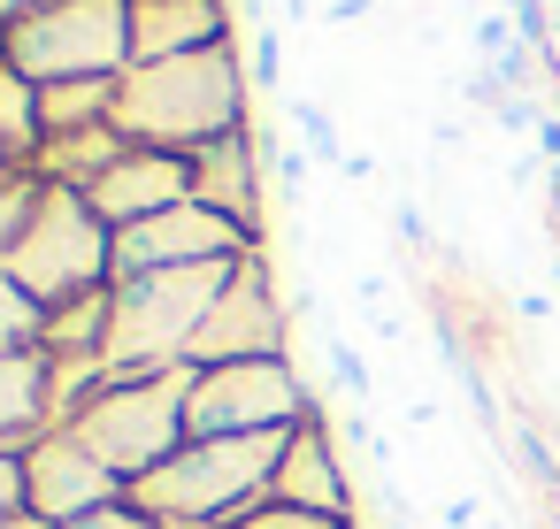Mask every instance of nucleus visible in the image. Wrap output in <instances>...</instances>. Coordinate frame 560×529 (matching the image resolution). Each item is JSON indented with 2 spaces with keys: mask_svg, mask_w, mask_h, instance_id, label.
I'll list each match as a JSON object with an SVG mask.
<instances>
[{
  "mask_svg": "<svg viewBox=\"0 0 560 529\" xmlns=\"http://www.w3.org/2000/svg\"><path fill=\"white\" fill-rule=\"evenodd\" d=\"M116 131L131 146H170V154H200V146L246 131V70H238V47L131 62L124 70V93H116Z\"/></svg>",
  "mask_w": 560,
  "mask_h": 529,
  "instance_id": "nucleus-1",
  "label": "nucleus"
},
{
  "mask_svg": "<svg viewBox=\"0 0 560 529\" xmlns=\"http://www.w3.org/2000/svg\"><path fill=\"white\" fill-rule=\"evenodd\" d=\"M277 452H284V430H269V437H185L154 475L131 483V506L154 529H223L269 498Z\"/></svg>",
  "mask_w": 560,
  "mask_h": 529,
  "instance_id": "nucleus-2",
  "label": "nucleus"
},
{
  "mask_svg": "<svg viewBox=\"0 0 560 529\" xmlns=\"http://www.w3.org/2000/svg\"><path fill=\"white\" fill-rule=\"evenodd\" d=\"M238 261H200V269H147V277H116L108 284V376H147V368H177L215 307V292L231 284Z\"/></svg>",
  "mask_w": 560,
  "mask_h": 529,
  "instance_id": "nucleus-3",
  "label": "nucleus"
},
{
  "mask_svg": "<svg viewBox=\"0 0 560 529\" xmlns=\"http://www.w3.org/2000/svg\"><path fill=\"white\" fill-rule=\"evenodd\" d=\"M192 361H177V368H147V376H108V391H93L62 430H78L124 483H139V475H154L192 430H185V399H192Z\"/></svg>",
  "mask_w": 560,
  "mask_h": 529,
  "instance_id": "nucleus-4",
  "label": "nucleus"
},
{
  "mask_svg": "<svg viewBox=\"0 0 560 529\" xmlns=\"http://www.w3.org/2000/svg\"><path fill=\"white\" fill-rule=\"evenodd\" d=\"M9 277L39 299V307H62V299H85V292H108L116 284V231L93 215L85 192L70 185H47L16 254H9Z\"/></svg>",
  "mask_w": 560,
  "mask_h": 529,
  "instance_id": "nucleus-5",
  "label": "nucleus"
},
{
  "mask_svg": "<svg viewBox=\"0 0 560 529\" xmlns=\"http://www.w3.org/2000/svg\"><path fill=\"white\" fill-rule=\"evenodd\" d=\"M16 78L70 85V78H124L131 70V0H47L0 32Z\"/></svg>",
  "mask_w": 560,
  "mask_h": 529,
  "instance_id": "nucleus-6",
  "label": "nucleus"
},
{
  "mask_svg": "<svg viewBox=\"0 0 560 529\" xmlns=\"http://www.w3.org/2000/svg\"><path fill=\"white\" fill-rule=\"evenodd\" d=\"M315 414V391L300 376V361H223L192 376L185 399V430L192 437H269Z\"/></svg>",
  "mask_w": 560,
  "mask_h": 529,
  "instance_id": "nucleus-7",
  "label": "nucleus"
},
{
  "mask_svg": "<svg viewBox=\"0 0 560 529\" xmlns=\"http://www.w3.org/2000/svg\"><path fill=\"white\" fill-rule=\"evenodd\" d=\"M185 361H192V368H223V361H292V299L277 292L269 246H254V254L231 269V284L215 292V307H208V322H200V338H192Z\"/></svg>",
  "mask_w": 560,
  "mask_h": 529,
  "instance_id": "nucleus-8",
  "label": "nucleus"
},
{
  "mask_svg": "<svg viewBox=\"0 0 560 529\" xmlns=\"http://www.w3.org/2000/svg\"><path fill=\"white\" fill-rule=\"evenodd\" d=\"M261 238L238 231L231 215L185 200L170 215H147L131 231H116V277H147V269H200V261H246Z\"/></svg>",
  "mask_w": 560,
  "mask_h": 529,
  "instance_id": "nucleus-9",
  "label": "nucleus"
},
{
  "mask_svg": "<svg viewBox=\"0 0 560 529\" xmlns=\"http://www.w3.org/2000/svg\"><path fill=\"white\" fill-rule=\"evenodd\" d=\"M24 468H32V514H39V521H78V514H93V506L131 498V483H124L78 430H47V437L24 452Z\"/></svg>",
  "mask_w": 560,
  "mask_h": 529,
  "instance_id": "nucleus-10",
  "label": "nucleus"
},
{
  "mask_svg": "<svg viewBox=\"0 0 560 529\" xmlns=\"http://www.w3.org/2000/svg\"><path fill=\"white\" fill-rule=\"evenodd\" d=\"M269 498L284 506H307L323 521H346L353 529V475L338 460V437H330V414L315 407L307 422L284 430V452H277V475H269Z\"/></svg>",
  "mask_w": 560,
  "mask_h": 529,
  "instance_id": "nucleus-11",
  "label": "nucleus"
},
{
  "mask_svg": "<svg viewBox=\"0 0 560 529\" xmlns=\"http://www.w3.org/2000/svg\"><path fill=\"white\" fill-rule=\"evenodd\" d=\"M93 215L108 223V231H131V223H147V215H170V208H185L192 200V154H170V146H131L93 192Z\"/></svg>",
  "mask_w": 560,
  "mask_h": 529,
  "instance_id": "nucleus-12",
  "label": "nucleus"
},
{
  "mask_svg": "<svg viewBox=\"0 0 560 529\" xmlns=\"http://www.w3.org/2000/svg\"><path fill=\"white\" fill-rule=\"evenodd\" d=\"M261 177H269V162H261V131L254 124L192 154V200L231 215L238 231H254L269 246V192H261Z\"/></svg>",
  "mask_w": 560,
  "mask_h": 529,
  "instance_id": "nucleus-13",
  "label": "nucleus"
},
{
  "mask_svg": "<svg viewBox=\"0 0 560 529\" xmlns=\"http://www.w3.org/2000/svg\"><path fill=\"white\" fill-rule=\"evenodd\" d=\"M231 47V0H131V62Z\"/></svg>",
  "mask_w": 560,
  "mask_h": 529,
  "instance_id": "nucleus-14",
  "label": "nucleus"
},
{
  "mask_svg": "<svg viewBox=\"0 0 560 529\" xmlns=\"http://www.w3.org/2000/svg\"><path fill=\"white\" fill-rule=\"evenodd\" d=\"M55 422V361L47 353H0V452H32Z\"/></svg>",
  "mask_w": 560,
  "mask_h": 529,
  "instance_id": "nucleus-15",
  "label": "nucleus"
},
{
  "mask_svg": "<svg viewBox=\"0 0 560 529\" xmlns=\"http://www.w3.org/2000/svg\"><path fill=\"white\" fill-rule=\"evenodd\" d=\"M116 93H124V78L39 85V124H47V139H62V131H93V124H116Z\"/></svg>",
  "mask_w": 560,
  "mask_h": 529,
  "instance_id": "nucleus-16",
  "label": "nucleus"
},
{
  "mask_svg": "<svg viewBox=\"0 0 560 529\" xmlns=\"http://www.w3.org/2000/svg\"><path fill=\"white\" fill-rule=\"evenodd\" d=\"M101 345H108V292H85V299L47 307V338H39V353H55V361H85V353H101Z\"/></svg>",
  "mask_w": 560,
  "mask_h": 529,
  "instance_id": "nucleus-17",
  "label": "nucleus"
},
{
  "mask_svg": "<svg viewBox=\"0 0 560 529\" xmlns=\"http://www.w3.org/2000/svg\"><path fill=\"white\" fill-rule=\"evenodd\" d=\"M0 146H9L24 169H32V154L47 146V124H39V85H32V78H16V70H9V55H0Z\"/></svg>",
  "mask_w": 560,
  "mask_h": 529,
  "instance_id": "nucleus-18",
  "label": "nucleus"
},
{
  "mask_svg": "<svg viewBox=\"0 0 560 529\" xmlns=\"http://www.w3.org/2000/svg\"><path fill=\"white\" fill-rule=\"evenodd\" d=\"M39 338H47V307L0 269V353H39Z\"/></svg>",
  "mask_w": 560,
  "mask_h": 529,
  "instance_id": "nucleus-19",
  "label": "nucleus"
},
{
  "mask_svg": "<svg viewBox=\"0 0 560 529\" xmlns=\"http://www.w3.org/2000/svg\"><path fill=\"white\" fill-rule=\"evenodd\" d=\"M39 192H47V185H39L32 169H9V177H0V269H9V254H16V238H24Z\"/></svg>",
  "mask_w": 560,
  "mask_h": 529,
  "instance_id": "nucleus-20",
  "label": "nucleus"
},
{
  "mask_svg": "<svg viewBox=\"0 0 560 529\" xmlns=\"http://www.w3.org/2000/svg\"><path fill=\"white\" fill-rule=\"evenodd\" d=\"M315 345H323V368L338 376V391H346V399H376V368H369V361H361L330 322H315Z\"/></svg>",
  "mask_w": 560,
  "mask_h": 529,
  "instance_id": "nucleus-21",
  "label": "nucleus"
},
{
  "mask_svg": "<svg viewBox=\"0 0 560 529\" xmlns=\"http://www.w3.org/2000/svg\"><path fill=\"white\" fill-rule=\"evenodd\" d=\"M284 116H292V131L307 139V154H315V162H330V169H346V146H338V124H330V116H323L315 101H300V93H292V101H284Z\"/></svg>",
  "mask_w": 560,
  "mask_h": 529,
  "instance_id": "nucleus-22",
  "label": "nucleus"
},
{
  "mask_svg": "<svg viewBox=\"0 0 560 529\" xmlns=\"http://www.w3.org/2000/svg\"><path fill=\"white\" fill-rule=\"evenodd\" d=\"M223 529H346V521H323V514H307V506L261 498V506H246V514H238V521H223Z\"/></svg>",
  "mask_w": 560,
  "mask_h": 529,
  "instance_id": "nucleus-23",
  "label": "nucleus"
},
{
  "mask_svg": "<svg viewBox=\"0 0 560 529\" xmlns=\"http://www.w3.org/2000/svg\"><path fill=\"white\" fill-rule=\"evenodd\" d=\"M261 162H269V177L292 192V200H307V177H315V154H300V146H284V139H261Z\"/></svg>",
  "mask_w": 560,
  "mask_h": 529,
  "instance_id": "nucleus-24",
  "label": "nucleus"
},
{
  "mask_svg": "<svg viewBox=\"0 0 560 529\" xmlns=\"http://www.w3.org/2000/svg\"><path fill=\"white\" fill-rule=\"evenodd\" d=\"M24 506H32V468H24V452H0V521Z\"/></svg>",
  "mask_w": 560,
  "mask_h": 529,
  "instance_id": "nucleus-25",
  "label": "nucleus"
},
{
  "mask_svg": "<svg viewBox=\"0 0 560 529\" xmlns=\"http://www.w3.org/2000/svg\"><path fill=\"white\" fill-rule=\"evenodd\" d=\"M514 445H522V460H529V483H545V491H560V452H552V445H545V437H537L529 422L514 430Z\"/></svg>",
  "mask_w": 560,
  "mask_h": 529,
  "instance_id": "nucleus-26",
  "label": "nucleus"
},
{
  "mask_svg": "<svg viewBox=\"0 0 560 529\" xmlns=\"http://www.w3.org/2000/svg\"><path fill=\"white\" fill-rule=\"evenodd\" d=\"M55 529H154L131 498H116V506H93V514H78V521H55Z\"/></svg>",
  "mask_w": 560,
  "mask_h": 529,
  "instance_id": "nucleus-27",
  "label": "nucleus"
},
{
  "mask_svg": "<svg viewBox=\"0 0 560 529\" xmlns=\"http://www.w3.org/2000/svg\"><path fill=\"white\" fill-rule=\"evenodd\" d=\"M277 70H284V32L254 24V85H277Z\"/></svg>",
  "mask_w": 560,
  "mask_h": 529,
  "instance_id": "nucleus-28",
  "label": "nucleus"
},
{
  "mask_svg": "<svg viewBox=\"0 0 560 529\" xmlns=\"http://www.w3.org/2000/svg\"><path fill=\"white\" fill-rule=\"evenodd\" d=\"M392 223H399V238H407V246H415V254H430V246H438V238H430V223H422V208H415V200H399V208H392Z\"/></svg>",
  "mask_w": 560,
  "mask_h": 529,
  "instance_id": "nucleus-29",
  "label": "nucleus"
},
{
  "mask_svg": "<svg viewBox=\"0 0 560 529\" xmlns=\"http://www.w3.org/2000/svg\"><path fill=\"white\" fill-rule=\"evenodd\" d=\"M537 154H545V169H560V116H537Z\"/></svg>",
  "mask_w": 560,
  "mask_h": 529,
  "instance_id": "nucleus-30",
  "label": "nucleus"
},
{
  "mask_svg": "<svg viewBox=\"0 0 560 529\" xmlns=\"http://www.w3.org/2000/svg\"><path fill=\"white\" fill-rule=\"evenodd\" d=\"M445 529H476V498H445Z\"/></svg>",
  "mask_w": 560,
  "mask_h": 529,
  "instance_id": "nucleus-31",
  "label": "nucleus"
},
{
  "mask_svg": "<svg viewBox=\"0 0 560 529\" xmlns=\"http://www.w3.org/2000/svg\"><path fill=\"white\" fill-rule=\"evenodd\" d=\"M32 9H47V0H0V32H9V24H24Z\"/></svg>",
  "mask_w": 560,
  "mask_h": 529,
  "instance_id": "nucleus-32",
  "label": "nucleus"
},
{
  "mask_svg": "<svg viewBox=\"0 0 560 529\" xmlns=\"http://www.w3.org/2000/svg\"><path fill=\"white\" fill-rule=\"evenodd\" d=\"M0 529H55V521H39V514L24 506V514H9V521H0Z\"/></svg>",
  "mask_w": 560,
  "mask_h": 529,
  "instance_id": "nucleus-33",
  "label": "nucleus"
},
{
  "mask_svg": "<svg viewBox=\"0 0 560 529\" xmlns=\"http://www.w3.org/2000/svg\"><path fill=\"white\" fill-rule=\"evenodd\" d=\"M9 169H24V162H16V154H9V146H0V177H9Z\"/></svg>",
  "mask_w": 560,
  "mask_h": 529,
  "instance_id": "nucleus-34",
  "label": "nucleus"
}]
</instances>
